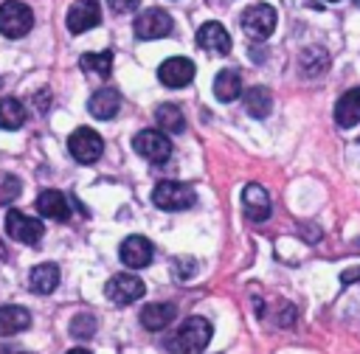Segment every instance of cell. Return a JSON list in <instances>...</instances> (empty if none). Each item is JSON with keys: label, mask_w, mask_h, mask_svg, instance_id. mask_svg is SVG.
I'll return each mask as SVG.
<instances>
[{"label": "cell", "mask_w": 360, "mask_h": 354, "mask_svg": "<svg viewBox=\"0 0 360 354\" xmlns=\"http://www.w3.org/2000/svg\"><path fill=\"white\" fill-rule=\"evenodd\" d=\"M132 149L149 163H166L172 157V140L160 129H141L132 138Z\"/></svg>", "instance_id": "8992f818"}, {"label": "cell", "mask_w": 360, "mask_h": 354, "mask_svg": "<svg viewBox=\"0 0 360 354\" xmlns=\"http://www.w3.org/2000/svg\"><path fill=\"white\" fill-rule=\"evenodd\" d=\"M174 270H177V278H180V281H186L188 275H194L197 264H194L191 258H174Z\"/></svg>", "instance_id": "f1b7e54d"}, {"label": "cell", "mask_w": 360, "mask_h": 354, "mask_svg": "<svg viewBox=\"0 0 360 354\" xmlns=\"http://www.w3.org/2000/svg\"><path fill=\"white\" fill-rule=\"evenodd\" d=\"M242 211L250 222H264L270 216V194L259 183H248L242 191Z\"/></svg>", "instance_id": "5bb4252c"}, {"label": "cell", "mask_w": 360, "mask_h": 354, "mask_svg": "<svg viewBox=\"0 0 360 354\" xmlns=\"http://www.w3.org/2000/svg\"><path fill=\"white\" fill-rule=\"evenodd\" d=\"M214 334V326L205 317H186L180 329L169 340V351L174 354H200Z\"/></svg>", "instance_id": "6da1fadb"}, {"label": "cell", "mask_w": 360, "mask_h": 354, "mask_svg": "<svg viewBox=\"0 0 360 354\" xmlns=\"http://www.w3.org/2000/svg\"><path fill=\"white\" fill-rule=\"evenodd\" d=\"M56 284H59V267L51 264V261L37 264V267L28 273V287H31V292H37V295H48V292H53Z\"/></svg>", "instance_id": "ffe728a7"}, {"label": "cell", "mask_w": 360, "mask_h": 354, "mask_svg": "<svg viewBox=\"0 0 360 354\" xmlns=\"http://www.w3.org/2000/svg\"><path fill=\"white\" fill-rule=\"evenodd\" d=\"M174 315H177L174 303H146L141 309V326L149 332H160L174 320Z\"/></svg>", "instance_id": "ac0fdd59"}, {"label": "cell", "mask_w": 360, "mask_h": 354, "mask_svg": "<svg viewBox=\"0 0 360 354\" xmlns=\"http://www.w3.org/2000/svg\"><path fill=\"white\" fill-rule=\"evenodd\" d=\"M155 121H158L160 132H166V135H180L186 129V115L180 112L177 104H160L155 110Z\"/></svg>", "instance_id": "7402d4cb"}, {"label": "cell", "mask_w": 360, "mask_h": 354, "mask_svg": "<svg viewBox=\"0 0 360 354\" xmlns=\"http://www.w3.org/2000/svg\"><path fill=\"white\" fill-rule=\"evenodd\" d=\"M96 329H98V323H96V317L90 312H82V315H76L70 320V334L76 340H90L96 334Z\"/></svg>", "instance_id": "83f0119b"}, {"label": "cell", "mask_w": 360, "mask_h": 354, "mask_svg": "<svg viewBox=\"0 0 360 354\" xmlns=\"http://www.w3.org/2000/svg\"><path fill=\"white\" fill-rule=\"evenodd\" d=\"M335 121L343 129L360 124V87H352V90H346L338 98V104H335Z\"/></svg>", "instance_id": "e0dca14e"}, {"label": "cell", "mask_w": 360, "mask_h": 354, "mask_svg": "<svg viewBox=\"0 0 360 354\" xmlns=\"http://www.w3.org/2000/svg\"><path fill=\"white\" fill-rule=\"evenodd\" d=\"M68 152L73 155V160L90 166V163H96V160L101 157V152H104V140H101V135H98L96 129H90V126H79V129H73L70 138H68Z\"/></svg>", "instance_id": "5b68a950"}, {"label": "cell", "mask_w": 360, "mask_h": 354, "mask_svg": "<svg viewBox=\"0 0 360 354\" xmlns=\"http://www.w3.org/2000/svg\"><path fill=\"white\" fill-rule=\"evenodd\" d=\"M87 110H90L93 118L110 121V118H115L118 110H121V93H118L115 87H101V90H96V93L90 96Z\"/></svg>", "instance_id": "9a60e30c"}, {"label": "cell", "mask_w": 360, "mask_h": 354, "mask_svg": "<svg viewBox=\"0 0 360 354\" xmlns=\"http://www.w3.org/2000/svg\"><path fill=\"white\" fill-rule=\"evenodd\" d=\"M20 194H22V183H20V177L11 174V171H0V205L14 202Z\"/></svg>", "instance_id": "4316f807"}, {"label": "cell", "mask_w": 360, "mask_h": 354, "mask_svg": "<svg viewBox=\"0 0 360 354\" xmlns=\"http://www.w3.org/2000/svg\"><path fill=\"white\" fill-rule=\"evenodd\" d=\"M132 28H135L138 39H163V37H169L174 31V20L163 8H146V11H141L135 17Z\"/></svg>", "instance_id": "52a82bcc"}, {"label": "cell", "mask_w": 360, "mask_h": 354, "mask_svg": "<svg viewBox=\"0 0 360 354\" xmlns=\"http://www.w3.org/2000/svg\"><path fill=\"white\" fill-rule=\"evenodd\" d=\"M143 292H146V284H143L138 275H132V273H118V275H112V278L107 281V287H104V295H107L115 306L135 303Z\"/></svg>", "instance_id": "9c48e42d"}, {"label": "cell", "mask_w": 360, "mask_h": 354, "mask_svg": "<svg viewBox=\"0 0 360 354\" xmlns=\"http://www.w3.org/2000/svg\"><path fill=\"white\" fill-rule=\"evenodd\" d=\"M107 3H110V8H112V11H132L141 0H107Z\"/></svg>", "instance_id": "f546056e"}, {"label": "cell", "mask_w": 360, "mask_h": 354, "mask_svg": "<svg viewBox=\"0 0 360 354\" xmlns=\"http://www.w3.org/2000/svg\"><path fill=\"white\" fill-rule=\"evenodd\" d=\"M34 28V11L22 0H6L0 6V34L8 39H20Z\"/></svg>", "instance_id": "3957f363"}, {"label": "cell", "mask_w": 360, "mask_h": 354, "mask_svg": "<svg viewBox=\"0 0 360 354\" xmlns=\"http://www.w3.org/2000/svg\"><path fill=\"white\" fill-rule=\"evenodd\" d=\"M245 110H248V115H253V118H267L270 115V110H273V93L267 90V87H250L248 93H245Z\"/></svg>", "instance_id": "603a6c76"}, {"label": "cell", "mask_w": 360, "mask_h": 354, "mask_svg": "<svg viewBox=\"0 0 360 354\" xmlns=\"http://www.w3.org/2000/svg\"><path fill=\"white\" fill-rule=\"evenodd\" d=\"M197 45L208 53L225 56V53H231V34L225 31L222 22H202L197 28Z\"/></svg>", "instance_id": "7c38bea8"}, {"label": "cell", "mask_w": 360, "mask_h": 354, "mask_svg": "<svg viewBox=\"0 0 360 354\" xmlns=\"http://www.w3.org/2000/svg\"><path fill=\"white\" fill-rule=\"evenodd\" d=\"M239 93H242V76H239V70H233V67L219 70L217 79H214V96L228 104V101H233Z\"/></svg>", "instance_id": "44dd1931"}, {"label": "cell", "mask_w": 360, "mask_h": 354, "mask_svg": "<svg viewBox=\"0 0 360 354\" xmlns=\"http://www.w3.org/2000/svg\"><path fill=\"white\" fill-rule=\"evenodd\" d=\"M326 3H338V0H326Z\"/></svg>", "instance_id": "e575fe53"}, {"label": "cell", "mask_w": 360, "mask_h": 354, "mask_svg": "<svg viewBox=\"0 0 360 354\" xmlns=\"http://www.w3.org/2000/svg\"><path fill=\"white\" fill-rule=\"evenodd\" d=\"M242 31L256 42H264L270 34H273V28H276V8L273 6H267V3H253V6H248L245 11H242Z\"/></svg>", "instance_id": "277c9868"}, {"label": "cell", "mask_w": 360, "mask_h": 354, "mask_svg": "<svg viewBox=\"0 0 360 354\" xmlns=\"http://www.w3.org/2000/svg\"><path fill=\"white\" fill-rule=\"evenodd\" d=\"M152 202L160 208V211H186L197 202V194L191 185L186 183H177V180H163L155 185L152 191Z\"/></svg>", "instance_id": "7a4b0ae2"}, {"label": "cell", "mask_w": 360, "mask_h": 354, "mask_svg": "<svg viewBox=\"0 0 360 354\" xmlns=\"http://www.w3.org/2000/svg\"><path fill=\"white\" fill-rule=\"evenodd\" d=\"M65 22H68L70 34H84V31L96 28L101 22V3L98 0H73Z\"/></svg>", "instance_id": "30bf717a"}, {"label": "cell", "mask_w": 360, "mask_h": 354, "mask_svg": "<svg viewBox=\"0 0 360 354\" xmlns=\"http://www.w3.org/2000/svg\"><path fill=\"white\" fill-rule=\"evenodd\" d=\"M31 326V312L25 306H0V337L20 334Z\"/></svg>", "instance_id": "d6986e66"}, {"label": "cell", "mask_w": 360, "mask_h": 354, "mask_svg": "<svg viewBox=\"0 0 360 354\" xmlns=\"http://www.w3.org/2000/svg\"><path fill=\"white\" fill-rule=\"evenodd\" d=\"M79 65H82V70H87V73L110 76V70H112V53H110V51H101V53H82V56H79Z\"/></svg>", "instance_id": "484cf974"}, {"label": "cell", "mask_w": 360, "mask_h": 354, "mask_svg": "<svg viewBox=\"0 0 360 354\" xmlns=\"http://www.w3.org/2000/svg\"><path fill=\"white\" fill-rule=\"evenodd\" d=\"M6 256H8V250H6V242H3V239H0V261H3V258H6Z\"/></svg>", "instance_id": "d6a6232c"}, {"label": "cell", "mask_w": 360, "mask_h": 354, "mask_svg": "<svg viewBox=\"0 0 360 354\" xmlns=\"http://www.w3.org/2000/svg\"><path fill=\"white\" fill-rule=\"evenodd\" d=\"M37 211L45 216V219H53V222H68L70 219V205H68V197L56 188H45L39 197H37Z\"/></svg>", "instance_id": "2e32d148"}, {"label": "cell", "mask_w": 360, "mask_h": 354, "mask_svg": "<svg viewBox=\"0 0 360 354\" xmlns=\"http://www.w3.org/2000/svg\"><path fill=\"white\" fill-rule=\"evenodd\" d=\"M340 281H343V284H354V281H360V267H354V270H343V273H340Z\"/></svg>", "instance_id": "4dcf8cb0"}, {"label": "cell", "mask_w": 360, "mask_h": 354, "mask_svg": "<svg viewBox=\"0 0 360 354\" xmlns=\"http://www.w3.org/2000/svg\"><path fill=\"white\" fill-rule=\"evenodd\" d=\"M6 233L14 239V242H22V244H39V239L45 236V228L39 219L11 208L6 214Z\"/></svg>", "instance_id": "ba28073f"}, {"label": "cell", "mask_w": 360, "mask_h": 354, "mask_svg": "<svg viewBox=\"0 0 360 354\" xmlns=\"http://www.w3.org/2000/svg\"><path fill=\"white\" fill-rule=\"evenodd\" d=\"M68 354H90V351H87V348H70Z\"/></svg>", "instance_id": "836d02e7"}, {"label": "cell", "mask_w": 360, "mask_h": 354, "mask_svg": "<svg viewBox=\"0 0 360 354\" xmlns=\"http://www.w3.org/2000/svg\"><path fill=\"white\" fill-rule=\"evenodd\" d=\"M118 256H121V261H124L129 270H141V267H146V264L152 261L155 247H152V242L143 239V236H127V239L121 242Z\"/></svg>", "instance_id": "4fadbf2b"}, {"label": "cell", "mask_w": 360, "mask_h": 354, "mask_svg": "<svg viewBox=\"0 0 360 354\" xmlns=\"http://www.w3.org/2000/svg\"><path fill=\"white\" fill-rule=\"evenodd\" d=\"M194 73H197V67H194V62L186 59V56H169V59L158 67V79H160V84H166V87H186V84H191Z\"/></svg>", "instance_id": "8fae6325"}, {"label": "cell", "mask_w": 360, "mask_h": 354, "mask_svg": "<svg viewBox=\"0 0 360 354\" xmlns=\"http://www.w3.org/2000/svg\"><path fill=\"white\" fill-rule=\"evenodd\" d=\"M25 124V107L17 98H0V129H20Z\"/></svg>", "instance_id": "cb8c5ba5"}, {"label": "cell", "mask_w": 360, "mask_h": 354, "mask_svg": "<svg viewBox=\"0 0 360 354\" xmlns=\"http://www.w3.org/2000/svg\"><path fill=\"white\" fill-rule=\"evenodd\" d=\"M0 354H28V351H20V348H3Z\"/></svg>", "instance_id": "1f68e13d"}, {"label": "cell", "mask_w": 360, "mask_h": 354, "mask_svg": "<svg viewBox=\"0 0 360 354\" xmlns=\"http://www.w3.org/2000/svg\"><path fill=\"white\" fill-rule=\"evenodd\" d=\"M326 67H329V53H326L323 48L312 45V48H307V51L301 53V70H304L307 76H321Z\"/></svg>", "instance_id": "d4e9b609"}]
</instances>
